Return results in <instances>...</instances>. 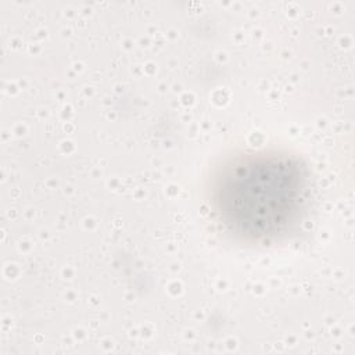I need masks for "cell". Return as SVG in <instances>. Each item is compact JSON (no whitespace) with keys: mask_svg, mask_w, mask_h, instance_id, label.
<instances>
[{"mask_svg":"<svg viewBox=\"0 0 355 355\" xmlns=\"http://www.w3.org/2000/svg\"><path fill=\"white\" fill-rule=\"evenodd\" d=\"M306 176L298 159L276 153H248L218 172L211 204L225 227L247 240L286 232L305 201Z\"/></svg>","mask_w":355,"mask_h":355,"instance_id":"cell-1","label":"cell"}]
</instances>
